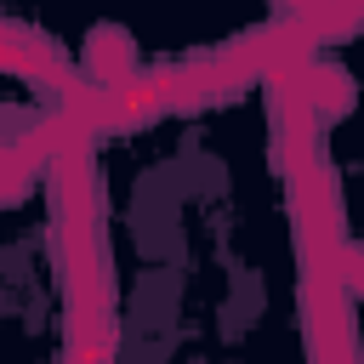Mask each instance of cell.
I'll return each instance as SVG.
<instances>
[{
    "label": "cell",
    "mask_w": 364,
    "mask_h": 364,
    "mask_svg": "<svg viewBox=\"0 0 364 364\" xmlns=\"http://www.w3.org/2000/svg\"><path fill=\"white\" fill-rule=\"evenodd\" d=\"M301 336H307V364H358V336H353V301L341 284L301 279L296 290Z\"/></svg>",
    "instance_id": "obj_1"
},
{
    "label": "cell",
    "mask_w": 364,
    "mask_h": 364,
    "mask_svg": "<svg viewBox=\"0 0 364 364\" xmlns=\"http://www.w3.org/2000/svg\"><path fill=\"white\" fill-rule=\"evenodd\" d=\"M284 210H290V233L313 228V233H341V188L330 159H313L307 171H296L284 182Z\"/></svg>",
    "instance_id": "obj_2"
},
{
    "label": "cell",
    "mask_w": 364,
    "mask_h": 364,
    "mask_svg": "<svg viewBox=\"0 0 364 364\" xmlns=\"http://www.w3.org/2000/svg\"><path fill=\"white\" fill-rule=\"evenodd\" d=\"M108 102H114V131L154 125V119L176 114V63L171 68H136L125 85L108 91Z\"/></svg>",
    "instance_id": "obj_3"
},
{
    "label": "cell",
    "mask_w": 364,
    "mask_h": 364,
    "mask_svg": "<svg viewBox=\"0 0 364 364\" xmlns=\"http://www.w3.org/2000/svg\"><path fill=\"white\" fill-rule=\"evenodd\" d=\"M131 74H136V46H131V34H125L119 23H97V28L85 34V80L102 85V91H114V85H125Z\"/></svg>",
    "instance_id": "obj_4"
},
{
    "label": "cell",
    "mask_w": 364,
    "mask_h": 364,
    "mask_svg": "<svg viewBox=\"0 0 364 364\" xmlns=\"http://www.w3.org/2000/svg\"><path fill=\"white\" fill-rule=\"evenodd\" d=\"M119 324L114 313H63V364H114Z\"/></svg>",
    "instance_id": "obj_5"
},
{
    "label": "cell",
    "mask_w": 364,
    "mask_h": 364,
    "mask_svg": "<svg viewBox=\"0 0 364 364\" xmlns=\"http://www.w3.org/2000/svg\"><path fill=\"white\" fill-rule=\"evenodd\" d=\"M284 23L307 40V46H330L364 28V6H341V0H318V6H290Z\"/></svg>",
    "instance_id": "obj_6"
},
{
    "label": "cell",
    "mask_w": 364,
    "mask_h": 364,
    "mask_svg": "<svg viewBox=\"0 0 364 364\" xmlns=\"http://www.w3.org/2000/svg\"><path fill=\"white\" fill-rule=\"evenodd\" d=\"M57 114H63V119H74L85 136L114 131V102H108V91H102V85H91L85 74H74V80L57 91Z\"/></svg>",
    "instance_id": "obj_7"
},
{
    "label": "cell",
    "mask_w": 364,
    "mask_h": 364,
    "mask_svg": "<svg viewBox=\"0 0 364 364\" xmlns=\"http://www.w3.org/2000/svg\"><path fill=\"white\" fill-rule=\"evenodd\" d=\"M307 108L318 125H336L341 114H353V74L336 63H313L307 68Z\"/></svg>",
    "instance_id": "obj_8"
},
{
    "label": "cell",
    "mask_w": 364,
    "mask_h": 364,
    "mask_svg": "<svg viewBox=\"0 0 364 364\" xmlns=\"http://www.w3.org/2000/svg\"><path fill=\"white\" fill-rule=\"evenodd\" d=\"M336 284L347 290V301H364V245H358V239H347L341 267H336Z\"/></svg>",
    "instance_id": "obj_9"
}]
</instances>
